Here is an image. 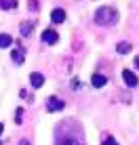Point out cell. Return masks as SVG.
<instances>
[{"instance_id": "2e32d148", "label": "cell", "mask_w": 139, "mask_h": 145, "mask_svg": "<svg viewBox=\"0 0 139 145\" xmlns=\"http://www.w3.org/2000/svg\"><path fill=\"white\" fill-rule=\"evenodd\" d=\"M21 114H23V109H17V118H15L17 124H21Z\"/></svg>"}, {"instance_id": "5bb4252c", "label": "cell", "mask_w": 139, "mask_h": 145, "mask_svg": "<svg viewBox=\"0 0 139 145\" xmlns=\"http://www.w3.org/2000/svg\"><path fill=\"white\" fill-rule=\"evenodd\" d=\"M101 145H118V143H116V139H112V137H106Z\"/></svg>"}, {"instance_id": "7a4b0ae2", "label": "cell", "mask_w": 139, "mask_h": 145, "mask_svg": "<svg viewBox=\"0 0 139 145\" xmlns=\"http://www.w3.org/2000/svg\"><path fill=\"white\" fill-rule=\"evenodd\" d=\"M66 107V101H61L59 97H51L47 101V112H61Z\"/></svg>"}, {"instance_id": "7c38bea8", "label": "cell", "mask_w": 139, "mask_h": 145, "mask_svg": "<svg viewBox=\"0 0 139 145\" xmlns=\"http://www.w3.org/2000/svg\"><path fill=\"white\" fill-rule=\"evenodd\" d=\"M0 8H4V11L17 8V0H0Z\"/></svg>"}, {"instance_id": "ac0fdd59", "label": "cell", "mask_w": 139, "mask_h": 145, "mask_svg": "<svg viewBox=\"0 0 139 145\" xmlns=\"http://www.w3.org/2000/svg\"><path fill=\"white\" fill-rule=\"evenodd\" d=\"M135 67H139V57H135Z\"/></svg>"}, {"instance_id": "52a82bcc", "label": "cell", "mask_w": 139, "mask_h": 145, "mask_svg": "<svg viewBox=\"0 0 139 145\" xmlns=\"http://www.w3.org/2000/svg\"><path fill=\"white\" fill-rule=\"evenodd\" d=\"M91 84H93L95 88H101V86H106V84H108V78L103 76V74H93Z\"/></svg>"}, {"instance_id": "3957f363", "label": "cell", "mask_w": 139, "mask_h": 145, "mask_svg": "<svg viewBox=\"0 0 139 145\" xmlns=\"http://www.w3.org/2000/svg\"><path fill=\"white\" fill-rule=\"evenodd\" d=\"M122 80H125V84H127L129 88H135L137 84H139V78L131 72V69H125V72H122Z\"/></svg>"}, {"instance_id": "277c9868", "label": "cell", "mask_w": 139, "mask_h": 145, "mask_svg": "<svg viewBox=\"0 0 139 145\" xmlns=\"http://www.w3.org/2000/svg\"><path fill=\"white\" fill-rule=\"evenodd\" d=\"M11 57H13V61L17 63V65H21L23 59H26V48H23L21 44H15V51L11 53Z\"/></svg>"}, {"instance_id": "6da1fadb", "label": "cell", "mask_w": 139, "mask_h": 145, "mask_svg": "<svg viewBox=\"0 0 139 145\" xmlns=\"http://www.w3.org/2000/svg\"><path fill=\"white\" fill-rule=\"evenodd\" d=\"M118 21V13L112 7H99L95 11V23L97 25H114Z\"/></svg>"}, {"instance_id": "4fadbf2b", "label": "cell", "mask_w": 139, "mask_h": 145, "mask_svg": "<svg viewBox=\"0 0 139 145\" xmlns=\"http://www.w3.org/2000/svg\"><path fill=\"white\" fill-rule=\"evenodd\" d=\"M57 145H80V143H78L74 137H61V139L57 141Z\"/></svg>"}, {"instance_id": "30bf717a", "label": "cell", "mask_w": 139, "mask_h": 145, "mask_svg": "<svg viewBox=\"0 0 139 145\" xmlns=\"http://www.w3.org/2000/svg\"><path fill=\"white\" fill-rule=\"evenodd\" d=\"M9 46H13V36L0 34V48H9Z\"/></svg>"}, {"instance_id": "8fae6325", "label": "cell", "mask_w": 139, "mask_h": 145, "mask_svg": "<svg viewBox=\"0 0 139 145\" xmlns=\"http://www.w3.org/2000/svg\"><path fill=\"white\" fill-rule=\"evenodd\" d=\"M116 51L120 53V55H127L129 51H133V44L131 42H118L116 44Z\"/></svg>"}, {"instance_id": "8992f818", "label": "cell", "mask_w": 139, "mask_h": 145, "mask_svg": "<svg viewBox=\"0 0 139 145\" xmlns=\"http://www.w3.org/2000/svg\"><path fill=\"white\" fill-rule=\"evenodd\" d=\"M30 82H32L34 88H40L44 84V76H42V74H38V72H32V74H30Z\"/></svg>"}, {"instance_id": "d6986e66", "label": "cell", "mask_w": 139, "mask_h": 145, "mask_svg": "<svg viewBox=\"0 0 139 145\" xmlns=\"http://www.w3.org/2000/svg\"><path fill=\"white\" fill-rule=\"evenodd\" d=\"M4 131V126H2V122H0V133H2Z\"/></svg>"}, {"instance_id": "ba28073f", "label": "cell", "mask_w": 139, "mask_h": 145, "mask_svg": "<svg viewBox=\"0 0 139 145\" xmlns=\"http://www.w3.org/2000/svg\"><path fill=\"white\" fill-rule=\"evenodd\" d=\"M51 21L53 23H63L66 21V11H63V8H55V11L51 13Z\"/></svg>"}, {"instance_id": "5b68a950", "label": "cell", "mask_w": 139, "mask_h": 145, "mask_svg": "<svg viewBox=\"0 0 139 145\" xmlns=\"http://www.w3.org/2000/svg\"><path fill=\"white\" fill-rule=\"evenodd\" d=\"M59 40V34L55 32V29H44L42 32V42H47V44H55Z\"/></svg>"}, {"instance_id": "9a60e30c", "label": "cell", "mask_w": 139, "mask_h": 145, "mask_svg": "<svg viewBox=\"0 0 139 145\" xmlns=\"http://www.w3.org/2000/svg\"><path fill=\"white\" fill-rule=\"evenodd\" d=\"M28 7H30V11H38V2H36V0H30Z\"/></svg>"}, {"instance_id": "e0dca14e", "label": "cell", "mask_w": 139, "mask_h": 145, "mask_svg": "<svg viewBox=\"0 0 139 145\" xmlns=\"http://www.w3.org/2000/svg\"><path fill=\"white\" fill-rule=\"evenodd\" d=\"M17 145H32V143H30V141H28V139H21V141H19Z\"/></svg>"}, {"instance_id": "9c48e42d", "label": "cell", "mask_w": 139, "mask_h": 145, "mask_svg": "<svg viewBox=\"0 0 139 145\" xmlns=\"http://www.w3.org/2000/svg\"><path fill=\"white\" fill-rule=\"evenodd\" d=\"M19 32H21V36H32V32H34V21H23L21 23V27H19Z\"/></svg>"}]
</instances>
